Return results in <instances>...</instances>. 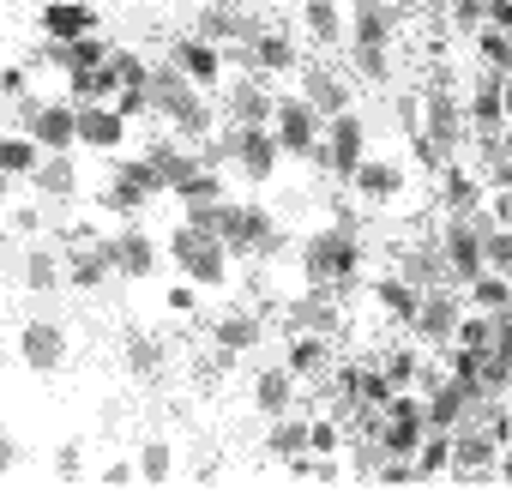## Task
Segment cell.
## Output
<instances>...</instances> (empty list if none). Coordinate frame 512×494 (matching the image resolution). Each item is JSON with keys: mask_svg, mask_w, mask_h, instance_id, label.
I'll list each match as a JSON object with an SVG mask.
<instances>
[{"mask_svg": "<svg viewBox=\"0 0 512 494\" xmlns=\"http://www.w3.org/2000/svg\"><path fill=\"white\" fill-rule=\"evenodd\" d=\"M302 278L308 284H326V290H350L362 278V241L350 229H320L302 241Z\"/></svg>", "mask_w": 512, "mask_h": 494, "instance_id": "obj_1", "label": "cell"}, {"mask_svg": "<svg viewBox=\"0 0 512 494\" xmlns=\"http://www.w3.org/2000/svg\"><path fill=\"white\" fill-rule=\"evenodd\" d=\"M211 235L229 247V254H272V247L284 241L278 235V217L260 199H223L211 211Z\"/></svg>", "mask_w": 512, "mask_h": 494, "instance_id": "obj_2", "label": "cell"}, {"mask_svg": "<svg viewBox=\"0 0 512 494\" xmlns=\"http://www.w3.org/2000/svg\"><path fill=\"white\" fill-rule=\"evenodd\" d=\"M488 229H494V217H488V211L440 217L434 247H440V266H446V278H452V284H470V278H482V272H488V247H482V235H488Z\"/></svg>", "mask_w": 512, "mask_h": 494, "instance_id": "obj_3", "label": "cell"}, {"mask_svg": "<svg viewBox=\"0 0 512 494\" xmlns=\"http://www.w3.org/2000/svg\"><path fill=\"white\" fill-rule=\"evenodd\" d=\"M169 260H175L181 278H193L199 290H223V284H229V247H223L211 229L187 223V217H181V229H169Z\"/></svg>", "mask_w": 512, "mask_h": 494, "instance_id": "obj_4", "label": "cell"}, {"mask_svg": "<svg viewBox=\"0 0 512 494\" xmlns=\"http://www.w3.org/2000/svg\"><path fill=\"white\" fill-rule=\"evenodd\" d=\"M344 187H350L362 205H374V211H392V205H404V199L416 193V175H410V163H404V157H374V151H368Z\"/></svg>", "mask_w": 512, "mask_h": 494, "instance_id": "obj_5", "label": "cell"}, {"mask_svg": "<svg viewBox=\"0 0 512 494\" xmlns=\"http://www.w3.org/2000/svg\"><path fill=\"white\" fill-rule=\"evenodd\" d=\"M272 133H278V151L284 157H302V163H320V145H326V115L296 91V97H278V115H272Z\"/></svg>", "mask_w": 512, "mask_h": 494, "instance_id": "obj_6", "label": "cell"}, {"mask_svg": "<svg viewBox=\"0 0 512 494\" xmlns=\"http://www.w3.org/2000/svg\"><path fill=\"white\" fill-rule=\"evenodd\" d=\"M223 115H229V127H272V115H278L272 79H260L253 67L241 79H223Z\"/></svg>", "mask_w": 512, "mask_h": 494, "instance_id": "obj_7", "label": "cell"}, {"mask_svg": "<svg viewBox=\"0 0 512 494\" xmlns=\"http://www.w3.org/2000/svg\"><path fill=\"white\" fill-rule=\"evenodd\" d=\"M494 458H500V440L482 422L464 416L452 428V470L446 476H458V482H494Z\"/></svg>", "mask_w": 512, "mask_h": 494, "instance_id": "obj_8", "label": "cell"}, {"mask_svg": "<svg viewBox=\"0 0 512 494\" xmlns=\"http://www.w3.org/2000/svg\"><path fill=\"white\" fill-rule=\"evenodd\" d=\"M422 133L434 139L440 157H452V151L464 145V133H470V121H464V97H452L446 85H428V91H422Z\"/></svg>", "mask_w": 512, "mask_h": 494, "instance_id": "obj_9", "label": "cell"}, {"mask_svg": "<svg viewBox=\"0 0 512 494\" xmlns=\"http://www.w3.org/2000/svg\"><path fill=\"white\" fill-rule=\"evenodd\" d=\"M362 157H368V121H362L356 109L332 115V121H326V145H320V163H326L338 181H350Z\"/></svg>", "mask_w": 512, "mask_h": 494, "instance_id": "obj_10", "label": "cell"}, {"mask_svg": "<svg viewBox=\"0 0 512 494\" xmlns=\"http://www.w3.org/2000/svg\"><path fill=\"white\" fill-rule=\"evenodd\" d=\"M434 199H440V217H470V211L488 205V181H482L470 163L446 157V163L434 169Z\"/></svg>", "mask_w": 512, "mask_h": 494, "instance_id": "obj_11", "label": "cell"}, {"mask_svg": "<svg viewBox=\"0 0 512 494\" xmlns=\"http://www.w3.org/2000/svg\"><path fill=\"white\" fill-rule=\"evenodd\" d=\"M229 133V151H235V169L253 181V187H266L272 175H278V163H284V151H278V133L272 127H223Z\"/></svg>", "mask_w": 512, "mask_h": 494, "instance_id": "obj_12", "label": "cell"}, {"mask_svg": "<svg viewBox=\"0 0 512 494\" xmlns=\"http://www.w3.org/2000/svg\"><path fill=\"white\" fill-rule=\"evenodd\" d=\"M458 314H464V296L446 290V284H428V290H422V308H416V320H410V338L428 344V350H440V344H452Z\"/></svg>", "mask_w": 512, "mask_h": 494, "instance_id": "obj_13", "label": "cell"}, {"mask_svg": "<svg viewBox=\"0 0 512 494\" xmlns=\"http://www.w3.org/2000/svg\"><path fill=\"white\" fill-rule=\"evenodd\" d=\"M67 356H73V344H67V326L61 320H25L19 326V362L31 374H61Z\"/></svg>", "mask_w": 512, "mask_h": 494, "instance_id": "obj_14", "label": "cell"}, {"mask_svg": "<svg viewBox=\"0 0 512 494\" xmlns=\"http://www.w3.org/2000/svg\"><path fill=\"white\" fill-rule=\"evenodd\" d=\"M169 61H175L199 91H223V79H229V49L205 43L199 31H193V37H175V43H169Z\"/></svg>", "mask_w": 512, "mask_h": 494, "instance_id": "obj_15", "label": "cell"}, {"mask_svg": "<svg viewBox=\"0 0 512 494\" xmlns=\"http://www.w3.org/2000/svg\"><path fill=\"white\" fill-rule=\"evenodd\" d=\"M241 55H247V67L260 73V79H296V73H302V49H296V37H290V31H272V25L253 31V43H247Z\"/></svg>", "mask_w": 512, "mask_h": 494, "instance_id": "obj_16", "label": "cell"}, {"mask_svg": "<svg viewBox=\"0 0 512 494\" xmlns=\"http://www.w3.org/2000/svg\"><path fill=\"white\" fill-rule=\"evenodd\" d=\"M25 133L43 145V151H73L79 145V109L67 97L55 103H25Z\"/></svg>", "mask_w": 512, "mask_h": 494, "instance_id": "obj_17", "label": "cell"}, {"mask_svg": "<svg viewBox=\"0 0 512 494\" xmlns=\"http://www.w3.org/2000/svg\"><path fill=\"white\" fill-rule=\"evenodd\" d=\"M109 241H115V278H133V284H145V278L157 272V235H151L145 223H133V217H127V223H121Z\"/></svg>", "mask_w": 512, "mask_h": 494, "instance_id": "obj_18", "label": "cell"}, {"mask_svg": "<svg viewBox=\"0 0 512 494\" xmlns=\"http://www.w3.org/2000/svg\"><path fill=\"white\" fill-rule=\"evenodd\" d=\"M398 31H404V7H386V0H350V43L392 49Z\"/></svg>", "mask_w": 512, "mask_h": 494, "instance_id": "obj_19", "label": "cell"}, {"mask_svg": "<svg viewBox=\"0 0 512 494\" xmlns=\"http://www.w3.org/2000/svg\"><path fill=\"white\" fill-rule=\"evenodd\" d=\"M145 91H151V115H157V121H175L193 97H205V91H199L175 61H157V67H151V79H145Z\"/></svg>", "mask_w": 512, "mask_h": 494, "instance_id": "obj_20", "label": "cell"}, {"mask_svg": "<svg viewBox=\"0 0 512 494\" xmlns=\"http://www.w3.org/2000/svg\"><path fill=\"white\" fill-rule=\"evenodd\" d=\"M290 332H320V338H338L344 332V308H338V290L314 284L308 296L290 302Z\"/></svg>", "mask_w": 512, "mask_h": 494, "instance_id": "obj_21", "label": "cell"}, {"mask_svg": "<svg viewBox=\"0 0 512 494\" xmlns=\"http://www.w3.org/2000/svg\"><path fill=\"white\" fill-rule=\"evenodd\" d=\"M296 19L320 49H344L350 43V7L344 0H296Z\"/></svg>", "mask_w": 512, "mask_h": 494, "instance_id": "obj_22", "label": "cell"}, {"mask_svg": "<svg viewBox=\"0 0 512 494\" xmlns=\"http://www.w3.org/2000/svg\"><path fill=\"white\" fill-rule=\"evenodd\" d=\"M127 133H133V121H127L115 103H85V109H79V145H85V151H121Z\"/></svg>", "mask_w": 512, "mask_h": 494, "instance_id": "obj_23", "label": "cell"}, {"mask_svg": "<svg viewBox=\"0 0 512 494\" xmlns=\"http://www.w3.org/2000/svg\"><path fill=\"white\" fill-rule=\"evenodd\" d=\"M211 344H217L223 356H247V350L266 344V320L253 314V308H229V314L211 320Z\"/></svg>", "mask_w": 512, "mask_h": 494, "instance_id": "obj_24", "label": "cell"}, {"mask_svg": "<svg viewBox=\"0 0 512 494\" xmlns=\"http://www.w3.org/2000/svg\"><path fill=\"white\" fill-rule=\"evenodd\" d=\"M302 404V380L278 362V368H260V374H253V410H260L266 422L272 416H290Z\"/></svg>", "mask_w": 512, "mask_h": 494, "instance_id": "obj_25", "label": "cell"}, {"mask_svg": "<svg viewBox=\"0 0 512 494\" xmlns=\"http://www.w3.org/2000/svg\"><path fill=\"white\" fill-rule=\"evenodd\" d=\"M296 85H302V97H308L326 121H332V115H344V109H356V103H350V97H356V91H350V79H344V73H332V67H308V61H302Z\"/></svg>", "mask_w": 512, "mask_h": 494, "instance_id": "obj_26", "label": "cell"}, {"mask_svg": "<svg viewBox=\"0 0 512 494\" xmlns=\"http://www.w3.org/2000/svg\"><path fill=\"white\" fill-rule=\"evenodd\" d=\"M37 25H43V37H49V43H79V37H91V31H97V13L85 7V0H43Z\"/></svg>", "mask_w": 512, "mask_h": 494, "instance_id": "obj_27", "label": "cell"}, {"mask_svg": "<svg viewBox=\"0 0 512 494\" xmlns=\"http://www.w3.org/2000/svg\"><path fill=\"white\" fill-rule=\"evenodd\" d=\"M464 121H470L476 139H494V133L506 127V103H500V79H494V73H482V79L470 85V97H464Z\"/></svg>", "mask_w": 512, "mask_h": 494, "instance_id": "obj_28", "label": "cell"}, {"mask_svg": "<svg viewBox=\"0 0 512 494\" xmlns=\"http://www.w3.org/2000/svg\"><path fill=\"white\" fill-rule=\"evenodd\" d=\"M368 296H374V308H380L386 320H398V326H410V320H416V308H422V284H410L404 272L374 278V284H368Z\"/></svg>", "mask_w": 512, "mask_h": 494, "instance_id": "obj_29", "label": "cell"}, {"mask_svg": "<svg viewBox=\"0 0 512 494\" xmlns=\"http://www.w3.org/2000/svg\"><path fill=\"white\" fill-rule=\"evenodd\" d=\"M284 368H290L296 380H326V374H332V338H320V332H290Z\"/></svg>", "mask_w": 512, "mask_h": 494, "instance_id": "obj_30", "label": "cell"}, {"mask_svg": "<svg viewBox=\"0 0 512 494\" xmlns=\"http://www.w3.org/2000/svg\"><path fill=\"white\" fill-rule=\"evenodd\" d=\"M61 73H97V67H109V55H115V43H103L97 31L91 37H79V43H49L43 49Z\"/></svg>", "mask_w": 512, "mask_h": 494, "instance_id": "obj_31", "label": "cell"}, {"mask_svg": "<svg viewBox=\"0 0 512 494\" xmlns=\"http://www.w3.org/2000/svg\"><path fill=\"white\" fill-rule=\"evenodd\" d=\"M223 193H229V187H223V169H199V175H187L169 199L181 205V217H193V211H217Z\"/></svg>", "mask_w": 512, "mask_h": 494, "instance_id": "obj_32", "label": "cell"}, {"mask_svg": "<svg viewBox=\"0 0 512 494\" xmlns=\"http://www.w3.org/2000/svg\"><path fill=\"white\" fill-rule=\"evenodd\" d=\"M380 368H386V380L392 386H428L440 368H428V356H422V344H392L386 356H380Z\"/></svg>", "mask_w": 512, "mask_h": 494, "instance_id": "obj_33", "label": "cell"}, {"mask_svg": "<svg viewBox=\"0 0 512 494\" xmlns=\"http://www.w3.org/2000/svg\"><path fill=\"white\" fill-rule=\"evenodd\" d=\"M61 284H67V260L55 254V247L37 241L31 254H25V290H31V296H55Z\"/></svg>", "mask_w": 512, "mask_h": 494, "instance_id": "obj_34", "label": "cell"}, {"mask_svg": "<svg viewBox=\"0 0 512 494\" xmlns=\"http://www.w3.org/2000/svg\"><path fill=\"white\" fill-rule=\"evenodd\" d=\"M43 157H49V151H43L31 133H0V175H13V181H31Z\"/></svg>", "mask_w": 512, "mask_h": 494, "instance_id": "obj_35", "label": "cell"}, {"mask_svg": "<svg viewBox=\"0 0 512 494\" xmlns=\"http://www.w3.org/2000/svg\"><path fill=\"white\" fill-rule=\"evenodd\" d=\"M344 55H350V67H356V79H362V85H392V79H398L392 49H374V43H344Z\"/></svg>", "mask_w": 512, "mask_h": 494, "instance_id": "obj_36", "label": "cell"}, {"mask_svg": "<svg viewBox=\"0 0 512 494\" xmlns=\"http://www.w3.org/2000/svg\"><path fill=\"white\" fill-rule=\"evenodd\" d=\"M97 205H103L109 217H139V211L151 205V193H145L139 181H127V175H115V169H109V181H103V193H97Z\"/></svg>", "mask_w": 512, "mask_h": 494, "instance_id": "obj_37", "label": "cell"}, {"mask_svg": "<svg viewBox=\"0 0 512 494\" xmlns=\"http://www.w3.org/2000/svg\"><path fill=\"white\" fill-rule=\"evenodd\" d=\"M31 181H37L49 199H73V193H79V169H73V157H67V151H49V157L37 163V175H31Z\"/></svg>", "mask_w": 512, "mask_h": 494, "instance_id": "obj_38", "label": "cell"}, {"mask_svg": "<svg viewBox=\"0 0 512 494\" xmlns=\"http://www.w3.org/2000/svg\"><path fill=\"white\" fill-rule=\"evenodd\" d=\"M410 464H416V476H422V482H434V476H446V470H452V428H428Z\"/></svg>", "mask_w": 512, "mask_h": 494, "instance_id": "obj_39", "label": "cell"}, {"mask_svg": "<svg viewBox=\"0 0 512 494\" xmlns=\"http://www.w3.org/2000/svg\"><path fill=\"white\" fill-rule=\"evenodd\" d=\"M458 296H464V308L500 314V308H512V278H500V272H482V278H470Z\"/></svg>", "mask_w": 512, "mask_h": 494, "instance_id": "obj_40", "label": "cell"}, {"mask_svg": "<svg viewBox=\"0 0 512 494\" xmlns=\"http://www.w3.org/2000/svg\"><path fill=\"white\" fill-rule=\"evenodd\" d=\"M266 452L272 458H296V452H308V416H272V434H266Z\"/></svg>", "mask_w": 512, "mask_h": 494, "instance_id": "obj_41", "label": "cell"}, {"mask_svg": "<svg viewBox=\"0 0 512 494\" xmlns=\"http://www.w3.org/2000/svg\"><path fill=\"white\" fill-rule=\"evenodd\" d=\"M133 464H139V482H151V488H163V482L175 476V446H169L163 434H151V440L139 446V458H133Z\"/></svg>", "mask_w": 512, "mask_h": 494, "instance_id": "obj_42", "label": "cell"}, {"mask_svg": "<svg viewBox=\"0 0 512 494\" xmlns=\"http://www.w3.org/2000/svg\"><path fill=\"white\" fill-rule=\"evenodd\" d=\"M476 61H482V73L506 79V73H512V37L494 31V25H476Z\"/></svg>", "mask_w": 512, "mask_h": 494, "instance_id": "obj_43", "label": "cell"}, {"mask_svg": "<svg viewBox=\"0 0 512 494\" xmlns=\"http://www.w3.org/2000/svg\"><path fill=\"white\" fill-rule=\"evenodd\" d=\"M452 344H464V350H488V344H494V314L464 308V314H458V326H452Z\"/></svg>", "mask_w": 512, "mask_h": 494, "instance_id": "obj_44", "label": "cell"}, {"mask_svg": "<svg viewBox=\"0 0 512 494\" xmlns=\"http://www.w3.org/2000/svg\"><path fill=\"white\" fill-rule=\"evenodd\" d=\"M127 368H133L139 380H151V374L163 368V344H157L151 332H127Z\"/></svg>", "mask_w": 512, "mask_h": 494, "instance_id": "obj_45", "label": "cell"}, {"mask_svg": "<svg viewBox=\"0 0 512 494\" xmlns=\"http://www.w3.org/2000/svg\"><path fill=\"white\" fill-rule=\"evenodd\" d=\"M308 452L314 458H338L344 452V422L338 416H308Z\"/></svg>", "mask_w": 512, "mask_h": 494, "instance_id": "obj_46", "label": "cell"}, {"mask_svg": "<svg viewBox=\"0 0 512 494\" xmlns=\"http://www.w3.org/2000/svg\"><path fill=\"white\" fill-rule=\"evenodd\" d=\"M482 247H488V272L512 278V223H494V229L482 235Z\"/></svg>", "mask_w": 512, "mask_h": 494, "instance_id": "obj_47", "label": "cell"}, {"mask_svg": "<svg viewBox=\"0 0 512 494\" xmlns=\"http://www.w3.org/2000/svg\"><path fill=\"white\" fill-rule=\"evenodd\" d=\"M163 302H169V314H199V284L181 278L175 290H163Z\"/></svg>", "mask_w": 512, "mask_h": 494, "instance_id": "obj_48", "label": "cell"}, {"mask_svg": "<svg viewBox=\"0 0 512 494\" xmlns=\"http://www.w3.org/2000/svg\"><path fill=\"white\" fill-rule=\"evenodd\" d=\"M19 458H25V446H19V434H13V428H0V482H7V476L19 470Z\"/></svg>", "mask_w": 512, "mask_h": 494, "instance_id": "obj_49", "label": "cell"}, {"mask_svg": "<svg viewBox=\"0 0 512 494\" xmlns=\"http://www.w3.org/2000/svg\"><path fill=\"white\" fill-rule=\"evenodd\" d=\"M0 97H7V103L13 97H31V73L25 67H0Z\"/></svg>", "mask_w": 512, "mask_h": 494, "instance_id": "obj_50", "label": "cell"}, {"mask_svg": "<svg viewBox=\"0 0 512 494\" xmlns=\"http://www.w3.org/2000/svg\"><path fill=\"white\" fill-rule=\"evenodd\" d=\"M103 482H109V488H133V482H139V464H133V458H115V464L103 470Z\"/></svg>", "mask_w": 512, "mask_h": 494, "instance_id": "obj_51", "label": "cell"}, {"mask_svg": "<svg viewBox=\"0 0 512 494\" xmlns=\"http://www.w3.org/2000/svg\"><path fill=\"white\" fill-rule=\"evenodd\" d=\"M55 470H61V476H79V470H85V452H79V446L67 440V446L55 452Z\"/></svg>", "mask_w": 512, "mask_h": 494, "instance_id": "obj_52", "label": "cell"}, {"mask_svg": "<svg viewBox=\"0 0 512 494\" xmlns=\"http://www.w3.org/2000/svg\"><path fill=\"white\" fill-rule=\"evenodd\" d=\"M494 482H500V488H512V440H506V446H500V458H494Z\"/></svg>", "mask_w": 512, "mask_h": 494, "instance_id": "obj_53", "label": "cell"}, {"mask_svg": "<svg viewBox=\"0 0 512 494\" xmlns=\"http://www.w3.org/2000/svg\"><path fill=\"white\" fill-rule=\"evenodd\" d=\"M500 103H506V121H512V73L500 79Z\"/></svg>", "mask_w": 512, "mask_h": 494, "instance_id": "obj_54", "label": "cell"}, {"mask_svg": "<svg viewBox=\"0 0 512 494\" xmlns=\"http://www.w3.org/2000/svg\"><path fill=\"white\" fill-rule=\"evenodd\" d=\"M13 199V175H0V205H7Z\"/></svg>", "mask_w": 512, "mask_h": 494, "instance_id": "obj_55", "label": "cell"}, {"mask_svg": "<svg viewBox=\"0 0 512 494\" xmlns=\"http://www.w3.org/2000/svg\"><path fill=\"white\" fill-rule=\"evenodd\" d=\"M386 7H404V0H386Z\"/></svg>", "mask_w": 512, "mask_h": 494, "instance_id": "obj_56", "label": "cell"}]
</instances>
